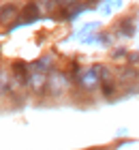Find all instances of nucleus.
I'll return each mask as SVG.
<instances>
[{
  "label": "nucleus",
  "mask_w": 139,
  "mask_h": 150,
  "mask_svg": "<svg viewBox=\"0 0 139 150\" xmlns=\"http://www.w3.org/2000/svg\"><path fill=\"white\" fill-rule=\"evenodd\" d=\"M120 84H122L124 88H128V90H131V86L137 88V86H139V71L133 69V67L122 69V73H120Z\"/></svg>",
  "instance_id": "obj_1"
},
{
  "label": "nucleus",
  "mask_w": 139,
  "mask_h": 150,
  "mask_svg": "<svg viewBox=\"0 0 139 150\" xmlns=\"http://www.w3.org/2000/svg\"><path fill=\"white\" fill-rule=\"evenodd\" d=\"M64 86H66V79L62 77L58 71H54L49 75V79H47V84H45V88H49L52 94H60L62 90H64Z\"/></svg>",
  "instance_id": "obj_2"
},
{
  "label": "nucleus",
  "mask_w": 139,
  "mask_h": 150,
  "mask_svg": "<svg viewBox=\"0 0 139 150\" xmlns=\"http://www.w3.org/2000/svg\"><path fill=\"white\" fill-rule=\"evenodd\" d=\"M17 13H19V9H17V4H13V2L0 6V24L9 26L13 19H17Z\"/></svg>",
  "instance_id": "obj_3"
},
{
  "label": "nucleus",
  "mask_w": 139,
  "mask_h": 150,
  "mask_svg": "<svg viewBox=\"0 0 139 150\" xmlns=\"http://www.w3.org/2000/svg\"><path fill=\"white\" fill-rule=\"evenodd\" d=\"M11 75H13V79H15L17 84L26 86V81H28V64H26V62H22V60H17V62L13 64Z\"/></svg>",
  "instance_id": "obj_4"
},
{
  "label": "nucleus",
  "mask_w": 139,
  "mask_h": 150,
  "mask_svg": "<svg viewBox=\"0 0 139 150\" xmlns=\"http://www.w3.org/2000/svg\"><path fill=\"white\" fill-rule=\"evenodd\" d=\"M101 84V92H103V97H107V99H111V97H116L118 94V84L114 81V77H105V79H101L99 81Z\"/></svg>",
  "instance_id": "obj_5"
},
{
  "label": "nucleus",
  "mask_w": 139,
  "mask_h": 150,
  "mask_svg": "<svg viewBox=\"0 0 139 150\" xmlns=\"http://www.w3.org/2000/svg\"><path fill=\"white\" fill-rule=\"evenodd\" d=\"M37 17H39L37 4H34V2H28V4L24 6V11H22V19H24V22H34Z\"/></svg>",
  "instance_id": "obj_6"
},
{
  "label": "nucleus",
  "mask_w": 139,
  "mask_h": 150,
  "mask_svg": "<svg viewBox=\"0 0 139 150\" xmlns=\"http://www.w3.org/2000/svg\"><path fill=\"white\" fill-rule=\"evenodd\" d=\"M34 4H37V9H39V13H52L56 6V0H34Z\"/></svg>",
  "instance_id": "obj_7"
},
{
  "label": "nucleus",
  "mask_w": 139,
  "mask_h": 150,
  "mask_svg": "<svg viewBox=\"0 0 139 150\" xmlns=\"http://www.w3.org/2000/svg\"><path fill=\"white\" fill-rule=\"evenodd\" d=\"M11 88V79H9V73H6L4 69H0V92L9 90Z\"/></svg>",
  "instance_id": "obj_8"
},
{
  "label": "nucleus",
  "mask_w": 139,
  "mask_h": 150,
  "mask_svg": "<svg viewBox=\"0 0 139 150\" xmlns=\"http://www.w3.org/2000/svg\"><path fill=\"white\" fill-rule=\"evenodd\" d=\"M120 35H126V37L133 35V22H131V19H124V22H122V26H120Z\"/></svg>",
  "instance_id": "obj_9"
},
{
  "label": "nucleus",
  "mask_w": 139,
  "mask_h": 150,
  "mask_svg": "<svg viewBox=\"0 0 139 150\" xmlns=\"http://www.w3.org/2000/svg\"><path fill=\"white\" fill-rule=\"evenodd\" d=\"M77 2H79V0H56V4H58L60 9H64V11H66V9H73Z\"/></svg>",
  "instance_id": "obj_10"
}]
</instances>
